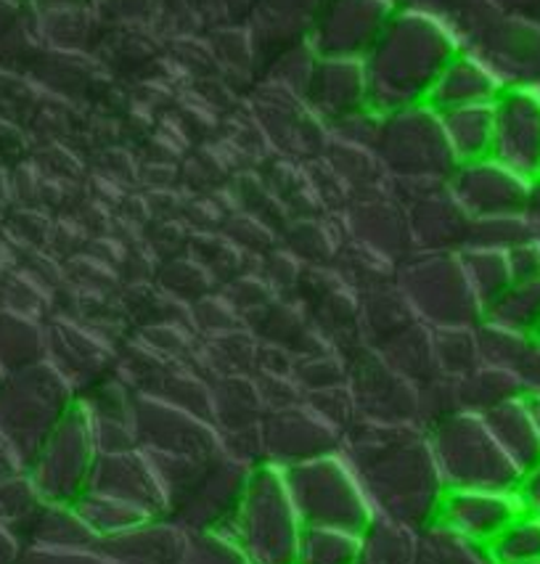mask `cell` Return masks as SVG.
<instances>
[{"label": "cell", "mask_w": 540, "mask_h": 564, "mask_svg": "<svg viewBox=\"0 0 540 564\" xmlns=\"http://www.w3.org/2000/svg\"><path fill=\"white\" fill-rule=\"evenodd\" d=\"M342 458L374 514L421 533L438 522L445 482L424 427L358 422L342 435Z\"/></svg>", "instance_id": "1"}, {"label": "cell", "mask_w": 540, "mask_h": 564, "mask_svg": "<svg viewBox=\"0 0 540 564\" xmlns=\"http://www.w3.org/2000/svg\"><path fill=\"white\" fill-rule=\"evenodd\" d=\"M461 51L445 17L421 9H398L364 58L368 101L379 115L426 104L432 85Z\"/></svg>", "instance_id": "2"}, {"label": "cell", "mask_w": 540, "mask_h": 564, "mask_svg": "<svg viewBox=\"0 0 540 564\" xmlns=\"http://www.w3.org/2000/svg\"><path fill=\"white\" fill-rule=\"evenodd\" d=\"M149 458L162 485L164 520L173 522L186 535L228 528L252 469L223 451L204 458Z\"/></svg>", "instance_id": "3"}, {"label": "cell", "mask_w": 540, "mask_h": 564, "mask_svg": "<svg viewBox=\"0 0 540 564\" xmlns=\"http://www.w3.org/2000/svg\"><path fill=\"white\" fill-rule=\"evenodd\" d=\"M75 403L77 390L48 360L0 379V437L22 469Z\"/></svg>", "instance_id": "4"}, {"label": "cell", "mask_w": 540, "mask_h": 564, "mask_svg": "<svg viewBox=\"0 0 540 564\" xmlns=\"http://www.w3.org/2000/svg\"><path fill=\"white\" fill-rule=\"evenodd\" d=\"M461 48L469 51L506 85L540 88V28L506 14L490 0H461L445 17Z\"/></svg>", "instance_id": "5"}, {"label": "cell", "mask_w": 540, "mask_h": 564, "mask_svg": "<svg viewBox=\"0 0 540 564\" xmlns=\"http://www.w3.org/2000/svg\"><path fill=\"white\" fill-rule=\"evenodd\" d=\"M220 533H226L252 564L298 562L302 522L289 498L284 471L273 464H260L249 471L239 507Z\"/></svg>", "instance_id": "6"}, {"label": "cell", "mask_w": 540, "mask_h": 564, "mask_svg": "<svg viewBox=\"0 0 540 564\" xmlns=\"http://www.w3.org/2000/svg\"><path fill=\"white\" fill-rule=\"evenodd\" d=\"M424 432L445 490H517L522 471L500 451L483 416L453 411Z\"/></svg>", "instance_id": "7"}, {"label": "cell", "mask_w": 540, "mask_h": 564, "mask_svg": "<svg viewBox=\"0 0 540 564\" xmlns=\"http://www.w3.org/2000/svg\"><path fill=\"white\" fill-rule=\"evenodd\" d=\"M281 471L302 528H332L364 535L377 517L342 454L313 458Z\"/></svg>", "instance_id": "8"}, {"label": "cell", "mask_w": 540, "mask_h": 564, "mask_svg": "<svg viewBox=\"0 0 540 564\" xmlns=\"http://www.w3.org/2000/svg\"><path fill=\"white\" fill-rule=\"evenodd\" d=\"M395 284L413 316L430 329H474L483 321V305L474 297L458 252H421L400 268Z\"/></svg>", "instance_id": "9"}, {"label": "cell", "mask_w": 540, "mask_h": 564, "mask_svg": "<svg viewBox=\"0 0 540 564\" xmlns=\"http://www.w3.org/2000/svg\"><path fill=\"white\" fill-rule=\"evenodd\" d=\"M374 149L392 173L408 181H447L458 165L447 147L440 111L430 104L381 115Z\"/></svg>", "instance_id": "10"}, {"label": "cell", "mask_w": 540, "mask_h": 564, "mask_svg": "<svg viewBox=\"0 0 540 564\" xmlns=\"http://www.w3.org/2000/svg\"><path fill=\"white\" fill-rule=\"evenodd\" d=\"M96 458L98 448L88 411L77 400L75 409L58 422L24 471L43 501L75 503L88 490Z\"/></svg>", "instance_id": "11"}, {"label": "cell", "mask_w": 540, "mask_h": 564, "mask_svg": "<svg viewBox=\"0 0 540 564\" xmlns=\"http://www.w3.org/2000/svg\"><path fill=\"white\" fill-rule=\"evenodd\" d=\"M347 364V387H350L358 419L377 424H419V392L371 345L360 343L342 352Z\"/></svg>", "instance_id": "12"}, {"label": "cell", "mask_w": 540, "mask_h": 564, "mask_svg": "<svg viewBox=\"0 0 540 564\" xmlns=\"http://www.w3.org/2000/svg\"><path fill=\"white\" fill-rule=\"evenodd\" d=\"M133 430L138 448L149 456L204 458L220 451L213 422L143 392L133 400Z\"/></svg>", "instance_id": "13"}, {"label": "cell", "mask_w": 540, "mask_h": 564, "mask_svg": "<svg viewBox=\"0 0 540 564\" xmlns=\"http://www.w3.org/2000/svg\"><path fill=\"white\" fill-rule=\"evenodd\" d=\"M395 11V0H324L307 45L318 58H366Z\"/></svg>", "instance_id": "14"}, {"label": "cell", "mask_w": 540, "mask_h": 564, "mask_svg": "<svg viewBox=\"0 0 540 564\" xmlns=\"http://www.w3.org/2000/svg\"><path fill=\"white\" fill-rule=\"evenodd\" d=\"M447 188L469 218H506V215H527L532 181L496 156H483V160L458 162L447 178Z\"/></svg>", "instance_id": "15"}, {"label": "cell", "mask_w": 540, "mask_h": 564, "mask_svg": "<svg viewBox=\"0 0 540 564\" xmlns=\"http://www.w3.org/2000/svg\"><path fill=\"white\" fill-rule=\"evenodd\" d=\"M493 156L525 178H540V88L506 85L493 101Z\"/></svg>", "instance_id": "16"}, {"label": "cell", "mask_w": 540, "mask_h": 564, "mask_svg": "<svg viewBox=\"0 0 540 564\" xmlns=\"http://www.w3.org/2000/svg\"><path fill=\"white\" fill-rule=\"evenodd\" d=\"M260 432L266 445V464L279 469L339 454L342 448L339 432L326 424L311 405H305V400L287 409L266 411Z\"/></svg>", "instance_id": "17"}, {"label": "cell", "mask_w": 540, "mask_h": 564, "mask_svg": "<svg viewBox=\"0 0 540 564\" xmlns=\"http://www.w3.org/2000/svg\"><path fill=\"white\" fill-rule=\"evenodd\" d=\"M85 494H98L136 507L149 517L164 514V494L151 458L141 448L98 454Z\"/></svg>", "instance_id": "18"}, {"label": "cell", "mask_w": 540, "mask_h": 564, "mask_svg": "<svg viewBox=\"0 0 540 564\" xmlns=\"http://www.w3.org/2000/svg\"><path fill=\"white\" fill-rule=\"evenodd\" d=\"M522 511L517 490H445L438 524L466 541L487 546Z\"/></svg>", "instance_id": "19"}, {"label": "cell", "mask_w": 540, "mask_h": 564, "mask_svg": "<svg viewBox=\"0 0 540 564\" xmlns=\"http://www.w3.org/2000/svg\"><path fill=\"white\" fill-rule=\"evenodd\" d=\"M302 94L311 107L328 120L342 122L358 111L371 109L364 58H318L307 72Z\"/></svg>", "instance_id": "20"}, {"label": "cell", "mask_w": 540, "mask_h": 564, "mask_svg": "<svg viewBox=\"0 0 540 564\" xmlns=\"http://www.w3.org/2000/svg\"><path fill=\"white\" fill-rule=\"evenodd\" d=\"M188 535L164 517L136 524L122 533L98 538L94 554L111 564H183Z\"/></svg>", "instance_id": "21"}, {"label": "cell", "mask_w": 540, "mask_h": 564, "mask_svg": "<svg viewBox=\"0 0 540 564\" xmlns=\"http://www.w3.org/2000/svg\"><path fill=\"white\" fill-rule=\"evenodd\" d=\"M45 343H48L45 360L64 373V379L77 390V398L88 387L109 377V347L72 321H54L45 326Z\"/></svg>", "instance_id": "22"}, {"label": "cell", "mask_w": 540, "mask_h": 564, "mask_svg": "<svg viewBox=\"0 0 540 564\" xmlns=\"http://www.w3.org/2000/svg\"><path fill=\"white\" fill-rule=\"evenodd\" d=\"M469 215L458 205L447 183L438 192L421 194L411 207V234L424 252H458L466 241Z\"/></svg>", "instance_id": "23"}, {"label": "cell", "mask_w": 540, "mask_h": 564, "mask_svg": "<svg viewBox=\"0 0 540 564\" xmlns=\"http://www.w3.org/2000/svg\"><path fill=\"white\" fill-rule=\"evenodd\" d=\"M500 90H504V83L493 75V69H487L477 56L461 48L440 72L426 104L438 111L472 107V104H493Z\"/></svg>", "instance_id": "24"}, {"label": "cell", "mask_w": 540, "mask_h": 564, "mask_svg": "<svg viewBox=\"0 0 540 564\" xmlns=\"http://www.w3.org/2000/svg\"><path fill=\"white\" fill-rule=\"evenodd\" d=\"M321 6L324 0H257L247 19L260 43L292 48L307 43Z\"/></svg>", "instance_id": "25"}, {"label": "cell", "mask_w": 540, "mask_h": 564, "mask_svg": "<svg viewBox=\"0 0 540 564\" xmlns=\"http://www.w3.org/2000/svg\"><path fill=\"white\" fill-rule=\"evenodd\" d=\"M98 538L72 503H48L35 511L22 535L24 549L41 551H94Z\"/></svg>", "instance_id": "26"}, {"label": "cell", "mask_w": 540, "mask_h": 564, "mask_svg": "<svg viewBox=\"0 0 540 564\" xmlns=\"http://www.w3.org/2000/svg\"><path fill=\"white\" fill-rule=\"evenodd\" d=\"M483 422L496 437L500 451L511 458L514 467L522 475L540 462V435L525 403V395L506 400V403L483 413Z\"/></svg>", "instance_id": "27"}, {"label": "cell", "mask_w": 540, "mask_h": 564, "mask_svg": "<svg viewBox=\"0 0 540 564\" xmlns=\"http://www.w3.org/2000/svg\"><path fill=\"white\" fill-rule=\"evenodd\" d=\"M209 395H213V427L217 435L257 427L266 416V405L249 373H223L209 382Z\"/></svg>", "instance_id": "28"}, {"label": "cell", "mask_w": 540, "mask_h": 564, "mask_svg": "<svg viewBox=\"0 0 540 564\" xmlns=\"http://www.w3.org/2000/svg\"><path fill=\"white\" fill-rule=\"evenodd\" d=\"M381 358L387 360V366L400 373L406 382L413 387L432 382L440 377L438 360H434V347H432V329L421 321H413L392 334L390 339L374 347Z\"/></svg>", "instance_id": "29"}, {"label": "cell", "mask_w": 540, "mask_h": 564, "mask_svg": "<svg viewBox=\"0 0 540 564\" xmlns=\"http://www.w3.org/2000/svg\"><path fill=\"white\" fill-rule=\"evenodd\" d=\"M440 120H443L447 147L456 162L493 156V135H496L493 104H472V107L440 111Z\"/></svg>", "instance_id": "30"}, {"label": "cell", "mask_w": 540, "mask_h": 564, "mask_svg": "<svg viewBox=\"0 0 540 564\" xmlns=\"http://www.w3.org/2000/svg\"><path fill=\"white\" fill-rule=\"evenodd\" d=\"M45 358H48V343L41 321L0 307V371L17 373Z\"/></svg>", "instance_id": "31"}, {"label": "cell", "mask_w": 540, "mask_h": 564, "mask_svg": "<svg viewBox=\"0 0 540 564\" xmlns=\"http://www.w3.org/2000/svg\"><path fill=\"white\" fill-rule=\"evenodd\" d=\"M453 400H456L458 411H469L483 416L496 405L506 403V400L522 398L525 387L514 371L496 369V366H479L466 373V377L451 379Z\"/></svg>", "instance_id": "32"}, {"label": "cell", "mask_w": 540, "mask_h": 564, "mask_svg": "<svg viewBox=\"0 0 540 564\" xmlns=\"http://www.w3.org/2000/svg\"><path fill=\"white\" fill-rule=\"evenodd\" d=\"M461 265H464L466 279L477 297V303L483 305V316L496 300L514 284L509 254L500 252V249H477L466 247L458 252Z\"/></svg>", "instance_id": "33"}, {"label": "cell", "mask_w": 540, "mask_h": 564, "mask_svg": "<svg viewBox=\"0 0 540 564\" xmlns=\"http://www.w3.org/2000/svg\"><path fill=\"white\" fill-rule=\"evenodd\" d=\"M483 321L536 337L540 329V275L538 279L514 281L509 290L487 307Z\"/></svg>", "instance_id": "34"}, {"label": "cell", "mask_w": 540, "mask_h": 564, "mask_svg": "<svg viewBox=\"0 0 540 564\" xmlns=\"http://www.w3.org/2000/svg\"><path fill=\"white\" fill-rule=\"evenodd\" d=\"M419 533L403 524L374 517L360 535V562L366 564H413Z\"/></svg>", "instance_id": "35"}, {"label": "cell", "mask_w": 540, "mask_h": 564, "mask_svg": "<svg viewBox=\"0 0 540 564\" xmlns=\"http://www.w3.org/2000/svg\"><path fill=\"white\" fill-rule=\"evenodd\" d=\"M485 549L493 564H540V517L522 509Z\"/></svg>", "instance_id": "36"}, {"label": "cell", "mask_w": 540, "mask_h": 564, "mask_svg": "<svg viewBox=\"0 0 540 564\" xmlns=\"http://www.w3.org/2000/svg\"><path fill=\"white\" fill-rule=\"evenodd\" d=\"M413 564H493V560L485 546H477L434 522L419 533Z\"/></svg>", "instance_id": "37"}, {"label": "cell", "mask_w": 540, "mask_h": 564, "mask_svg": "<svg viewBox=\"0 0 540 564\" xmlns=\"http://www.w3.org/2000/svg\"><path fill=\"white\" fill-rule=\"evenodd\" d=\"M294 564H360V535L332 528H302Z\"/></svg>", "instance_id": "38"}, {"label": "cell", "mask_w": 540, "mask_h": 564, "mask_svg": "<svg viewBox=\"0 0 540 564\" xmlns=\"http://www.w3.org/2000/svg\"><path fill=\"white\" fill-rule=\"evenodd\" d=\"M43 507V498L28 477V471L0 480V528L22 546V535L35 511Z\"/></svg>", "instance_id": "39"}, {"label": "cell", "mask_w": 540, "mask_h": 564, "mask_svg": "<svg viewBox=\"0 0 540 564\" xmlns=\"http://www.w3.org/2000/svg\"><path fill=\"white\" fill-rule=\"evenodd\" d=\"M432 347L440 377L445 379L466 377V373L483 366L477 334H474V329H466V326H456V329H432Z\"/></svg>", "instance_id": "40"}, {"label": "cell", "mask_w": 540, "mask_h": 564, "mask_svg": "<svg viewBox=\"0 0 540 564\" xmlns=\"http://www.w3.org/2000/svg\"><path fill=\"white\" fill-rule=\"evenodd\" d=\"M72 507L77 509V514L83 517L85 524L94 530L96 538L117 535L122 530H130L136 524L151 520L149 514H143L136 507H128V503L98 494H83Z\"/></svg>", "instance_id": "41"}, {"label": "cell", "mask_w": 540, "mask_h": 564, "mask_svg": "<svg viewBox=\"0 0 540 564\" xmlns=\"http://www.w3.org/2000/svg\"><path fill=\"white\" fill-rule=\"evenodd\" d=\"M538 231L527 215H506V218H472L469 228H466L464 247L477 249H500L509 252L511 247L525 245V241L536 239ZM458 249V252H461Z\"/></svg>", "instance_id": "42"}, {"label": "cell", "mask_w": 540, "mask_h": 564, "mask_svg": "<svg viewBox=\"0 0 540 564\" xmlns=\"http://www.w3.org/2000/svg\"><path fill=\"white\" fill-rule=\"evenodd\" d=\"M474 334H477L479 358H483V364L514 373H517L527 347L532 343V337H527V334L504 329V326L490 324V321H479V324L474 326Z\"/></svg>", "instance_id": "43"}, {"label": "cell", "mask_w": 540, "mask_h": 564, "mask_svg": "<svg viewBox=\"0 0 540 564\" xmlns=\"http://www.w3.org/2000/svg\"><path fill=\"white\" fill-rule=\"evenodd\" d=\"M292 379L298 382L302 395H305V392H318L328 390V387L347 384L345 356L332 350H321L311 352V356L294 358Z\"/></svg>", "instance_id": "44"}, {"label": "cell", "mask_w": 540, "mask_h": 564, "mask_svg": "<svg viewBox=\"0 0 540 564\" xmlns=\"http://www.w3.org/2000/svg\"><path fill=\"white\" fill-rule=\"evenodd\" d=\"M302 400H305V405H311L326 424H332L339 435H345V432L358 422V409H355L353 392L347 384L328 387V390L318 392H305Z\"/></svg>", "instance_id": "45"}, {"label": "cell", "mask_w": 540, "mask_h": 564, "mask_svg": "<svg viewBox=\"0 0 540 564\" xmlns=\"http://www.w3.org/2000/svg\"><path fill=\"white\" fill-rule=\"evenodd\" d=\"M183 564H252L249 556L220 530L215 533H191Z\"/></svg>", "instance_id": "46"}, {"label": "cell", "mask_w": 540, "mask_h": 564, "mask_svg": "<svg viewBox=\"0 0 540 564\" xmlns=\"http://www.w3.org/2000/svg\"><path fill=\"white\" fill-rule=\"evenodd\" d=\"M191 318L209 337L239 329V313H236V307L226 297H209V294H204V297L191 305Z\"/></svg>", "instance_id": "47"}, {"label": "cell", "mask_w": 540, "mask_h": 564, "mask_svg": "<svg viewBox=\"0 0 540 564\" xmlns=\"http://www.w3.org/2000/svg\"><path fill=\"white\" fill-rule=\"evenodd\" d=\"M220 451L223 454H228L230 458H236V462H241L244 467H249V469L266 464V445H262L260 424H257V427H247V430L223 432Z\"/></svg>", "instance_id": "48"}, {"label": "cell", "mask_w": 540, "mask_h": 564, "mask_svg": "<svg viewBox=\"0 0 540 564\" xmlns=\"http://www.w3.org/2000/svg\"><path fill=\"white\" fill-rule=\"evenodd\" d=\"M257 392H260L266 411L287 409V405L302 403V390L292 377H276V373H260L255 377Z\"/></svg>", "instance_id": "49"}, {"label": "cell", "mask_w": 540, "mask_h": 564, "mask_svg": "<svg viewBox=\"0 0 540 564\" xmlns=\"http://www.w3.org/2000/svg\"><path fill=\"white\" fill-rule=\"evenodd\" d=\"M17 564H111L94 551H41L24 549Z\"/></svg>", "instance_id": "50"}, {"label": "cell", "mask_w": 540, "mask_h": 564, "mask_svg": "<svg viewBox=\"0 0 540 564\" xmlns=\"http://www.w3.org/2000/svg\"><path fill=\"white\" fill-rule=\"evenodd\" d=\"M98 17L111 22H136L151 11V0H88Z\"/></svg>", "instance_id": "51"}, {"label": "cell", "mask_w": 540, "mask_h": 564, "mask_svg": "<svg viewBox=\"0 0 540 564\" xmlns=\"http://www.w3.org/2000/svg\"><path fill=\"white\" fill-rule=\"evenodd\" d=\"M506 254H509V265H511L514 281L538 279V275H540V241H538V236H536V239L525 241V245L511 247Z\"/></svg>", "instance_id": "52"}, {"label": "cell", "mask_w": 540, "mask_h": 564, "mask_svg": "<svg viewBox=\"0 0 540 564\" xmlns=\"http://www.w3.org/2000/svg\"><path fill=\"white\" fill-rule=\"evenodd\" d=\"M519 382H522L525 392H538L540 395V339L532 337L530 347H527L522 364L517 369Z\"/></svg>", "instance_id": "53"}, {"label": "cell", "mask_w": 540, "mask_h": 564, "mask_svg": "<svg viewBox=\"0 0 540 564\" xmlns=\"http://www.w3.org/2000/svg\"><path fill=\"white\" fill-rule=\"evenodd\" d=\"M517 498L525 511H532V514L540 517V462L522 475V480L517 485Z\"/></svg>", "instance_id": "54"}, {"label": "cell", "mask_w": 540, "mask_h": 564, "mask_svg": "<svg viewBox=\"0 0 540 564\" xmlns=\"http://www.w3.org/2000/svg\"><path fill=\"white\" fill-rule=\"evenodd\" d=\"M461 3V0H395L398 9H421V11H432V14L447 17L453 9Z\"/></svg>", "instance_id": "55"}, {"label": "cell", "mask_w": 540, "mask_h": 564, "mask_svg": "<svg viewBox=\"0 0 540 564\" xmlns=\"http://www.w3.org/2000/svg\"><path fill=\"white\" fill-rule=\"evenodd\" d=\"M22 556V546L0 528V564H17Z\"/></svg>", "instance_id": "56"}, {"label": "cell", "mask_w": 540, "mask_h": 564, "mask_svg": "<svg viewBox=\"0 0 540 564\" xmlns=\"http://www.w3.org/2000/svg\"><path fill=\"white\" fill-rule=\"evenodd\" d=\"M19 471H24L22 464L17 462V456L11 454V448L3 443V437H0V480H6V477L11 475H19Z\"/></svg>", "instance_id": "57"}, {"label": "cell", "mask_w": 540, "mask_h": 564, "mask_svg": "<svg viewBox=\"0 0 540 564\" xmlns=\"http://www.w3.org/2000/svg\"><path fill=\"white\" fill-rule=\"evenodd\" d=\"M527 220L536 226V231L540 234V178L532 181L530 188V202H527Z\"/></svg>", "instance_id": "58"}, {"label": "cell", "mask_w": 540, "mask_h": 564, "mask_svg": "<svg viewBox=\"0 0 540 564\" xmlns=\"http://www.w3.org/2000/svg\"><path fill=\"white\" fill-rule=\"evenodd\" d=\"M525 403H527V409H530V416H532V422H536V430L540 435V395L538 392H525Z\"/></svg>", "instance_id": "59"}, {"label": "cell", "mask_w": 540, "mask_h": 564, "mask_svg": "<svg viewBox=\"0 0 540 564\" xmlns=\"http://www.w3.org/2000/svg\"><path fill=\"white\" fill-rule=\"evenodd\" d=\"M88 0H43V6L48 9H67V6H85Z\"/></svg>", "instance_id": "60"}, {"label": "cell", "mask_w": 540, "mask_h": 564, "mask_svg": "<svg viewBox=\"0 0 540 564\" xmlns=\"http://www.w3.org/2000/svg\"><path fill=\"white\" fill-rule=\"evenodd\" d=\"M3 377H6V373H3V371H0V379H3Z\"/></svg>", "instance_id": "61"}, {"label": "cell", "mask_w": 540, "mask_h": 564, "mask_svg": "<svg viewBox=\"0 0 540 564\" xmlns=\"http://www.w3.org/2000/svg\"><path fill=\"white\" fill-rule=\"evenodd\" d=\"M536 337H538V339H540V329H538V334H536Z\"/></svg>", "instance_id": "62"}, {"label": "cell", "mask_w": 540, "mask_h": 564, "mask_svg": "<svg viewBox=\"0 0 540 564\" xmlns=\"http://www.w3.org/2000/svg\"><path fill=\"white\" fill-rule=\"evenodd\" d=\"M538 241H540V234H538Z\"/></svg>", "instance_id": "63"}, {"label": "cell", "mask_w": 540, "mask_h": 564, "mask_svg": "<svg viewBox=\"0 0 540 564\" xmlns=\"http://www.w3.org/2000/svg\"><path fill=\"white\" fill-rule=\"evenodd\" d=\"M360 564H366V562H360Z\"/></svg>", "instance_id": "64"}]
</instances>
